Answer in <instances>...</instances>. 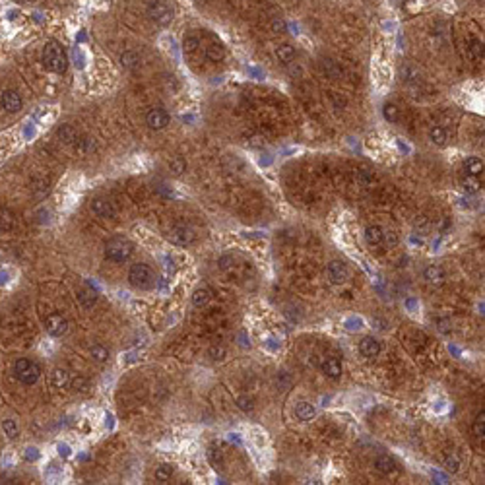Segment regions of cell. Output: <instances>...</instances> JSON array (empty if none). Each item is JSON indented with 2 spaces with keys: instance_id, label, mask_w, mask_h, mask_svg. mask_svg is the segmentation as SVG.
<instances>
[{
  "instance_id": "obj_1",
  "label": "cell",
  "mask_w": 485,
  "mask_h": 485,
  "mask_svg": "<svg viewBox=\"0 0 485 485\" xmlns=\"http://www.w3.org/2000/svg\"><path fill=\"white\" fill-rule=\"evenodd\" d=\"M43 64L47 70L56 72V74H64L68 68V56L62 51V47L56 41H47L43 47Z\"/></svg>"
},
{
  "instance_id": "obj_2",
  "label": "cell",
  "mask_w": 485,
  "mask_h": 485,
  "mask_svg": "<svg viewBox=\"0 0 485 485\" xmlns=\"http://www.w3.org/2000/svg\"><path fill=\"white\" fill-rule=\"evenodd\" d=\"M134 245L125 237H115L105 245V256L113 262H125L132 256Z\"/></svg>"
},
{
  "instance_id": "obj_3",
  "label": "cell",
  "mask_w": 485,
  "mask_h": 485,
  "mask_svg": "<svg viewBox=\"0 0 485 485\" xmlns=\"http://www.w3.org/2000/svg\"><path fill=\"white\" fill-rule=\"evenodd\" d=\"M128 282L136 287V289H150L154 287L156 284V278H154V272L148 264H132L130 272H128Z\"/></svg>"
},
{
  "instance_id": "obj_4",
  "label": "cell",
  "mask_w": 485,
  "mask_h": 485,
  "mask_svg": "<svg viewBox=\"0 0 485 485\" xmlns=\"http://www.w3.org/2000/svg\"><path fill=\"white\" fill-rule=\"evenodd\" d=\"M14 371H16V377H18L23 384H27V386L35 384L37 378H39V375H41V367H39L37 363L29 361V359H25V357H21V359L16 361Z\"/></svg>"
},
{
  "instance_id": "obj_5",
  "label": "cell",
  "mask_w": 485,
  "mask_h": 485,
  "mask_svg": "<svg viewBox=\"0 0 485 485\" xmlns=\"http://www.w3.org/2000/svg\"><path fill=\"white\" fill-rule=\"evenodd\" d=\"M148 16L160 25H169L173 19V10L169 8V4H165L162 0H152L148 4Z\"/></svg>"
},
{
  "instance_id": "obj_6",
  "label": "cell",
  "mask_w": 485,
  "mask_h": 485,
  "mask_svg": "<svg viewBox=\"0 0 485 485\" xmlns=\"http://www.w3.org/2000/svg\"><path fill=\"white\" fill-rule=\"evenodd\" d=\"M167 237H169V241H171L173 245H177V247H188V245H192L194 239H196L194 231H192L190 227H186V225H175V227H171V231H169Z\"/></svg>"
},
{
  "instance_id": "obj_7",
  "label": "cell",
  "mask_w": 485,
  "mask_h": 485,
  "mask_svg": "<svg viewBox=\"0 0 485 485\" xmlns=\"http://www.w3.org/2000/svg\"><path fill=\"white\" fill-rule=\"evenodd\" d=\"M45 328H47V332H49L53 338H60V336H64V334L68 332V321H66L62 315L53 313V315L47 317Z\"/></svg>"
},
{
  "instance_id": "obj_8",
  "label": "cell",
  "mask_w": 485,
  "mask_h": 485,
  "mask_svg": "<svg viewBox=\"0 0 485 485\" xmlns=\"http://www.w3.org/2000/svg\"><path fill=\"white\" fill-rule=\"evenodd\" d=\"M326 272H328V278H330L332 284H343L349 278V270H347V266L341 260L330 262L328 268H326Z\"/></svg>"
},
{
  "instance_id": "obj_9",
  "label": "cell",
  "mask_w": 485,
  "mask_h": 485,
  "mask_svg": "<svg viewBox=\"0 0 485 485\" xmlns=\"http://www.w3.org/2000/svg\"><path fill=\"white\" fill-rule=\"evenodd\" d=\"M146 125H148L152 130H163V128L169 125V115H167V111H163V109H152V111L146 115Z\"/></svg>"
},
{
  "instance_id": "obj_10",
  "label": "cell",
  "mask_w": 485,
  "mask_h": 485,
  "mask_svg": "<svg viewBox=\"0 0 485 485\" xmlns=\"http://www.w3.org/2000/svg\"><path fill=\"white\" fill-rule=\"evenodd\" d=\"M23 101H21V95L14 90H8L2 93V107L8 111V113H18L21 109Z\"/></svg>"
},
{
  "instance_id": "obj_11",
  "label": "cell",
  "mask_w": 485,
  "mask_h": 485,
  "mask_svg": "<svg viewBox=\"0 0 485 485\" xmlns=\"http://www.w3.org/2000/svg\"><path fill=\"white\" fill-rule=\"evenodd\" d=\"M90 208H91V212H93L95 216H99V217H115V208H113V204H111L109 200H105V198H93L91 204H90Z\"/></svg>"
},
{
  "instance_id": "obj_12",
  "label": "cell",
  "mask_w": 485,
  "mask_h": 485,
  "mask_svg": "<svg viewBox=\"0 0 485 485\" xmlns=\"http://www.w3.org/2000/svg\"><path fill=\"white\" fill-rule=\"evenodd\" d=\"M359 351H361L363 357L373 359V357H377L380 353V341L377 338H373V336H367V338H363L359 341Z\"/></svg>"
},
{
  "instance_id": "obj_13",
  "label": "cell",
  "mask_w": 485,
  "mask_h": 485,
  "mask_svg": "<svg viewBox=\"0 0 485 485\" xmlns=\"http://www.w3.org/2000/svg\"><path fill=\"white\" fill-rule=\"evenodd\" d=\"M323 373L328 378H340L341 377V363L336 357H326L323 361Z\"/></svg>"
},
{
  "instance_id": "obj_14",
  "label": "cell",
  "mask_w": 485,
  "mask_h": 485,
  "mask_svg": "<svg viewBox=\"0 0 485 485\" xmlns=\"http://www.w3.org/2000/svg\"><path fill=\"white\" fill-rule=\"evenodd\" d=\"M56 136H58V140L60 142H64V144H76L78 142V130L72 126V125H60L58 128H56Z\"/></svg>"
},
{
  "instance_id": "obj_15",
  "label": "cell",
  "mask_w": 485,
  "mask_h": 485,
  "mask_svg": "<svg viewBox=\"0 0 485 485\" xmlns=\"http://www.w3.org/2000/svg\"><path fill=\"white\" fill-rule=\"evenodd\" d=\"M375 468H377L380 474H384V476H390V474H396V472H398V466H396L394 458H390V456H378V458L375 460Z\"/></svg>"
},
{
  "instance_id": "obj_16",
  "label": "cell",
  "mask_w": 485,
  "mask_h": 485,
  "mask_svg": "<svg viewBox=\"0 0 485 485\" xmlns=\"http://www.w3.org/2000/svg\"><path fill=\"white\" fill-rule=\"evenodd\" d=\"M423 276H425V280H427L431 286H441V284L445 282V270H443L441 266H437V264L425 268Z\"/></svg>"
},
{
  "instance_id": "obj_17",
  "label": "cell",
  "mask_w": 485,
  "mask_h": 485,
  "mask_svg": "<svg viewBox=\"0 0 485 485\" xmlns=\"http://www.w3.org/2000/svg\"><path fill=\"white\" fill-rule=\"evenodd\" d=\"M382 237H384V229L378 227V225H369L365 229V241L373 247H378L382 245Z\"/></svg>"
},
{
  "instance_id": "obj_18",
  "label": "cell",
  "mask_w": 485,
  "mask_h": 485,
  "mask_svg": "<svg viewBox=\"0 0 485 485\" xmlns=\"http://www.w3.org/2000/svg\"><path fill=\"white\" fill-rule=\"evenodd\" d=\"M210 299H212V289L206 287V286L196 287L194 293H192V303H194V307H206V305L210 303Z\"/></svg>"
},
{
  "instance_id": "obj_19",
  "label": "cell",
  "mask_w": 485,
  "mask_h": 485,
  "mask_svg": "<svg viewBox=\"0 0 485 485\" xmlns=\"http://www.w3.org/2000/svg\"><path fill=\"white\" fill-rule=\"evenodd\" d=\"M295 415H297V419H301V421H311V419L317 415V410H315V406L309 404V402H299L297 408H295Z\"/></svg>"
},
{
  "instance_id": "obj_20",
  "label": "cell",
  "mask_w": 485,
  "mask_h": 485,
  "mask_svg": "<svg viewBox=\"0 0 485 485\" xmlns=\"http://www.w3.org/2000/svg\"><path fill=\"white\" fill-rule=\"evenodd\" d=\"M276 56H278L280 62L289 64V62L295 58V49H293L289 43H282V45L276 47Z\"/></svg>"
},
{
  "instance_id": "obj_21",
  "label": "cell",
  "mask_w": 485,
  "mask_h": 485,
  "mask_svg": "<svg viewBox=\"0 0 485 485\" xmlns=\"http://www.w3.org/2000/svg\"><path fill=\"white\" fill-rule=\"evenodd\" d=\"M206 58L210 62H221L225 58V49L219 43H210L206 47Z\"/></svg>"
},
{
  "instance_id": "obj_22",
  "label": "cell",
  "mask_w": 485,
  "mask_h": 485,
  "mask_svg": "<svg viewBox=\"0 0 485 485\" xmlns=\"http://www.w3.org/2000/svg\"><path fill=\"white\" fill-rule=\"evenodd\" d=\"M51 382L54 388H64L68 382H70V375L66 369H54L53 371V377H51Z\"/></svg>"
},
{
  "instance_id": "obj_23",
  "label": "cell",
  "mask_w": 485,
  "mask_h": 485,
  "mask_svg": "<svg viewBox=\"0 0 485 485\" xmlns=\"http://www.w3.org/2000/svg\"><path fill=\"white\" fill-rule=\"evenodd\" d=\"M464 169H466V175L480 177L484 173V162L480 158H468L466 163H464Z\"/></svg>"
},
{
  "instance_id": "obj_24",
  "label": "cell",
  "mask_w": 485,
  "mask_h": 485,
  "mask_svg": "<svg viewBox=\"0 0 485 485\" xmlns=\"http://www.w3.org/2000/svg\"><path fill=\"white\" fill-rule=\"evenodd\" d=\"M198 47H200V37H198V35H194V33L184 35V39H182V51H184L186 54L196 53Z\"/></svg>"
},
{
  "instance_id": "obj_25",
  "label": "cell",
  "mask_w": 485,
  "mask_h": 485,
  "mask_svg": "<svg viewBox=\"0 0 485 485\" xmlns=\"http://www.w3.org/2000/svg\"><path fill=\"white\" fill-rule=\"evenodd\" d=\"M419 78H421V74H419V70H417L415 66L406 64V66L402 68V80H404L406 84H419Z\"/></svg>"
},
{
  "instance_id": "obj_26",
  "label": "cell",
  "mask_w": 485,
  "mask_h": 485,
  "mask_svg": "<svg viewBox=\"0 0 485 485\" xmlns=\"http://www.w3.org/2000/svg\"><path fill=\"white\" fill-rule=\"evenodd\" d=\"M78 301H80V305H82V307L90 309V307H93V305H95V301H97V293H95L93 289H82V291L78 293Z\"/></svg>"
},
{
  "instance_id": "obj_27",
  "label": "cell",
  "mask_w": 485,
  "mask_h": 485,
  "mask_svg": "<svg viewBox=\"0 0 485 485\" xmlns=\"http://www.w3.org/2000/svg\"><path fill=\"white\" fill-rule=\"evenodd\" d=\"M429 140L435 144V146H445L447 144V130L441 128V126H433L429 130Z\"/></svg>"
},
{
  "instance_id": "obj_28",
  "label": "cell",
  "mask_w": 485,
  "mask_h": 485,
  "mask_svg": "<svg viewBox=\"0 0 485 485\" xmlns=\"http://www.w3.org/2000/svg\"><path fill=\"white\" fill-rule=\"evenodd\" d=\"M472 431H474V437H476V439H480V441H484L485 439V412L484 410L478 413Z\"/></svg>"
},
{
  "instance_id": "obj_29",
  "label": "cell",
  "mask_w": 485,
  "mask_h": 485,
  "mask_svg": "<svg viewBox=\"0 0 485 485\" xmlns=\"http://www.w3.org/2000/svg\"><path fill=\"white\" fill-rule=\"evenodd\" d=\"M121 64H123V68H136L140 64V56L134 51H126L121 56Z\"/></svg>"
},
{
  "instance_id": "obj_30",
  "label": "cell",
  "mask_w": 485,
  "mask_h": 485,
  "mask_svg": "<svg viewBox=\"0 0 485 485\" xmlns=\"http://www.w3.org/2000/svg\"><path fill=\"white\" fill-rule=\"evenodd\" d=\"M382 115H384V119H386L388 123H398V119H400V109H398V105H394V103H384Z\"/></svg>"
},
{
  "instance_id": "obj_31",
  "label": "cell",
  "mask_w": 485,
  "mask_h": 485,
  "mask_svg": "<svg viewBox=\"0 0 485 485\" xmlns=\"http://www.w3.org/2000/svg\"><path fill=\"white\" fill-rule=\"evenodd\" d=\"M468 53L474 60H482L484 58V43L480 39H472L470 41V47H468Z\"/></svg>"
},
{
  "instance_id": "obj_32",
  "label": "cell",
  "mask_w": 485,
  "mask_h": 485,
  "mask_svg": "<svg viewBox=\"0 0 485 485\" xmlns=\"http://www.w3.org/2000/svg\"><path fill=\"white\" fill-rule=\"evenodd\" d=\"M171 476H173V466H171V464H162V466H158V470H156V480H158L160 484H167V482L171 480Z\"/></svg>"
},
{
  "instance_id": "obj_33",
  "label": "cell",
  "mask_w": 485,
  "mask_h": 485,
  "mask_svg": "<svg viewBox=\"0 0 485 485\" xmlns=\"http://www.w3.org/2000/svg\"><path fill=\"white\" fill-rule=\"evenodd\" d=\"M462 184H464V190L470 192V194H474V192H478V190L482 188L480 177H474V175H466V179H464Z\"/></svg>"
},
{
  "instance_id": "obj_34",
  "label": "cell",
  "mask_w": 485,
  "mask_h": 485,
  "mask_svg": "<svg viewBox=\"0 0 485 485\" xmlns=\"http://www.w3.org/2000/svg\"><path fill=\"white\" fill-rule=\"evenodd\" d=\"M91 357H93L95 361H99V363H105V361L109 359V349H107L105 345L95 343V345L91 347Z\"/></svg>"
},
{
  "instance_id": "obj_35",
  "label": "cell",
  "mask_w": 485,
  "mask_h": 485,
  "mask_svg": "<svg viewBox=\"0 0 485 485\" xmlns=\"http://www.w3.org/2000/svg\"><path fill=\"white\" fill-rule=\"evenodd\" d=\"M169 169L173 171V175H182L186 171V162L180 158V156H175L171 162H169Z\"/></svg>"
},
{
  "instance_id": "obj_36",
  "label": "cell",
  "mask_w": 485,
  "mask_h": 485,
  "mask_svg": "<svg viewBox=\"0 0 485 485\" xmlns=\"http://www.w3.org/2000/svg\"><path fill=\"white\" fill-rule=\"evenodd\" d=\"M2 429H4V433H6L10 439H16V437L19 435V427L16 425V421H14V419H4Z\"/></svg>"
},
{
  "instance_id": "obj_37",
  "label": "cell",
  "mask_w": 485,
  "mask_h": 485,
  "mask_svg": "<svg viewBox=\"0 0 485 485\" xmlns=\"http://www.w3.org/2000/svg\"><path fill=\"white\" fill-rule=\"evenodd\" d=\"M208 357H210L212 361H221V359L225 357V347H223V345H212V347L208 349Z\"/></svg>"
},
{
  "instance_id": "obj_38",
  "label": "cell",
  "mask_w": 485,
  "mask_h": 485,
  "mask_svg": "<svg viewBox=\"0 0 485 485\" xmlns=\"http://www.w3.org/2000/svg\"><path fill=\"white\" fill-rule=\"evenodd\" d=\"M70 386L76 390V392H88V388H90V382H88V378H84V377H78V378H74V380H70Z\"/></svg>"
},
{
  "instance_id": "obj_39",
  "label": "cell",
  "mask_w": 485,
  "mask_h": 485,
  "mask_svg": "<svg viewBox=\"0 0 485 485\" xmlns=\"http://www.w3.org/2000/svg\"><path fill=\"white\" fill-rule=\"evenodd\" d=\"M237 406H239L243 412H252L254 402H252V398H249V396H241V398H237Z\"/></svg>"
},
{
  "instance_id": "obj_40",
  "label": "cell",
  "mask_w": 485,
  "mask_h": 485,
  "mask_svg": "<svg viewBox=\"0 0 485 485\" xmlns=\"http://www.w3.org/2000/svg\"><path fill=\"white\" fill-rule=\"evenodd\" d=\"M445 468H447V472H450V474H456V472L460 470V460H458L456 456H450V458H447V462H445Z\"/></svg>"
},
{
  "instance_id": "obj_41",
  "label": "cell",
  "mask_w": 485,
  "mask_h": 485,
  "mask_svg": "<svg viewBox=\"0 0 485 485\" xmlns=\"http://www.w3.org/2000/svg\"><path fill=\"white\" fill-rule=\"evenodd\" d=\"M323 68L324 72L330 76V78H336V76H340V70H338V66L332 62V60H324L323 62Z\"/></svg>"
},
{
  "instance_id": "obj_42",
  "label": "cell",
  "mask_w": 485,
  "mask_h": 485,
  "mask_svg": "<svg viewBox=\"0 0 485 485\" xmlns=\"http://www.w3.org/2000/svg\"><path fill=\"white\" fill-rule=\"evenodd\" d=\"M210 460H212V464L216 466V468H219L221 464H223V456H221V452H219V449H210Z\"/></svg>"
},
{
  "instance_id": "obj_43",
  "label": "cell",
  "mask_w": 485,
  "mask_h": 485,
  "mask_svg": "<svg viewBox=\"0 0 485 485\" xmlns=\"http://www.w3.org/2000/svg\"><path fill=\"white\" fill-rule=\"evenodd\" d=\"M382 243H386L388 247H394L398 243V235L394 231H384V237H382Z\"/></svg>"
},
{
  "instance_id": "obj_44",
  "label": "cell",
  "mask_w": 485,
  "mask_h": 485,
  "mask_svg": "<svg viewBox=\"0 0 485 485\" xmlns=\"http://www.w3.org/2000/svg\"><path fill=\"white\" fill-rule=\"evenodd\" d=\"M19 2H27V0H19Z\"/></svg>"
}]
</instances>
